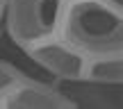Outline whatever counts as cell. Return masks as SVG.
<instances>
[{"label":"cell","mask_w":123,"mask_h":109,"mask_svg":"<svg viewBox=\"0 0 123 109\" xmlns=\"http://www.w3.org/2000/svg\"><path fill=\"white\" fill-rule=\"evenodd\" d=\"M75 102L53 84L21 75L0 98V109H73Z\"/></svg>","instance_id":"4"},{"label":"cell","mask_w":123,"mask_h":109,"mask_svg":"<svg viewBox=\"0 0 123 109\" xmlns=\"http://www.w3.org/2000/svg\"><path fill=\"white\" fill-rule=\"evenodd\" d=\"M2 9H5V0H0V21H2Z\"/></svg>","instance_id":"8"},{"label":"cell","mask_w":123,"mask_h":109,"mask_svg":"<svg viewBox=\"0 0 123 109\" xmlns=\"http://www.w3.org/2000/svg\"><path fill=\"white\" fill-rule=\"evenodd\" d=\"M57 34L87 57L123 52V11L100 0H66Z\"/></svg>","instance_id":"1"},{"label":"cell","mask_w":123,"mask_h":109,"mask_svg":"<svg viewBox=\"0 0 123 109\" xmlns=\"http://www.w3.org/2000/svg\"><path fill=\"white\" fill-rule=\"evenodd\" d=\"M66 0H5L2 18L7 32L18 48H30L37 41L59 32Z\"/></svg>","instance_id":"2"},{"label":"cell","mask_w":123,"mask_h":109,"mask_svg":"<svg viewBox=\"0 0 123 109\" xmlns=\"http://www.w3.org/2000/svg\"><path fill=\"white\" fill-rule=\"evenodd\" d=\"M25 55L37 66H41L43 70H48L62 82H82L87 55L80 52L64 36L59 34L46 36V39L37 41L34 46L25 48Z\"/></svg>","instance_id":"3"},{"label":"cell","mask_w":123,"mask_h":109,"mask_svg":"<svg viewBox=\"0 0 123 109\" xmlns=\"http://www.w3.org/2000/svg\"><path fill=\"white\" fill-rule=\"evenodd\" d=\"M100 2H105V5H110V7H114V9H119V11H123V0H100Z\"/></svg>","instance_id":"7"},{"label":"cell","mask_w":123,"mask_h":109,"mask_svg":"<svg viewBox=\"0 0 123 109\" xmlns=\"http://www.w3.org/2000/svg\"><path fill=\"white\" fill-rule=\"evenodd\" d=\"M21 75H23V73L16 68V66H12V64H7V61L0 59V98H2V93L7 91V89L12 86Z\"/></svg>","instance_id":"6"},{"label":"cell","mask_w":123,"mask_h":109,"mask_svg":"<svg viewBox=\"0 0 123 109\" xmlns=\"http://www.w3.org/2000/svg\"><path fill=\"white\" fill-rule=\"evenodd\" d=\"M82 82L119 86L123 82V52H107V55L87 57Z\"/></svg>","instance_id":"5"}]
</instances>
